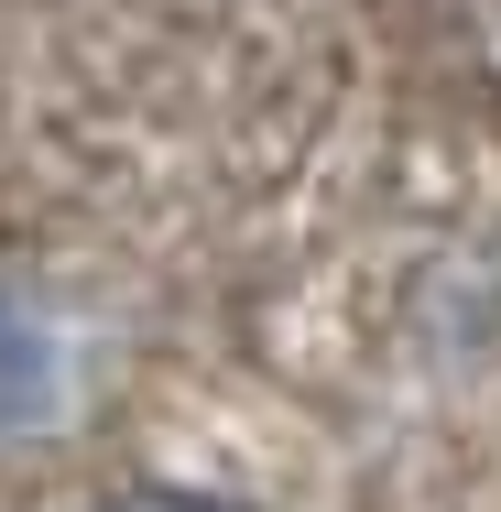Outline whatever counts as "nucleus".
<instances>
[{
    "label": "nucleus",
    "instance_id": "obj_1",
    "mask_svg": "<svg viewBox=\"0 0 501 512\" xmlns=\"http://www.w3.org/2000/svg\"><path fill=\"white\" fill-rule=\"evenodd\" d=\"M109 512H229V502H207V491H120Z\"/></svg>",
    "mask_w": 501,
    "mask_h": 512
}]
</instances>
